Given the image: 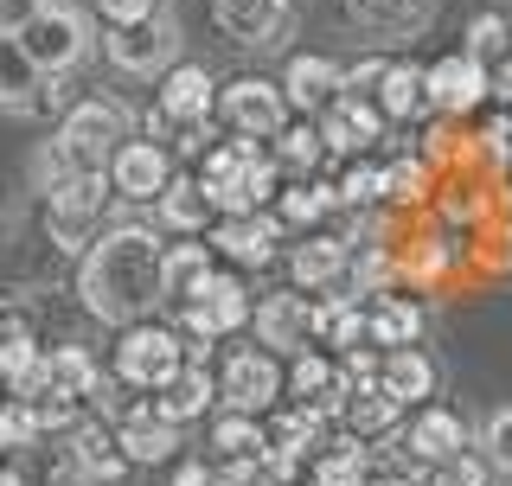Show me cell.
I'll return each mask as SVG.
<instances>
[{
    "instance_id": "obj_5",
    "label": "cell",
    "mask_w": 512,
    "mask_h": 486,
    "mask_svg": "<svg viewBox=\"0 0 512 486\" xmlns=\"http://www.w3.org/2000/svg\"><path fill=\"white\" fill-rule=\"evenodd\" d=\"M122 141H128V109L116 103V96H84V103L64 116V128H58V148L71 154V167H84V173H103Z\"/></svg>"
},
{
    "instance_id": "obj_10",
    "label": "cell",
    "mask_w": 512,
    "mask_h": 486,
    "mask_svg": "<svg viewBox=\"0 0 512 486\" xmlns=\"http://www.w3.org/2000/svg\"><path fill=\"white\" fill-rule=\"evenodd\" d=\"M103 180H109V199H122V205H154L160 192H167V180H173V154L160 148V141H135V135H128L122 148L109 154Z\"/></svg>"
},
{
    "instance_id": "obj_42",
    "label": "cell",
    "mask_w": 512,
    "mask_h": 486,
    "mask_svg": "<svg viewBox=\"0 0 512 486\" xmlns=\"http://www.w3.org/2000/svg\"><path fill=\"white\" fill-rule=\"evenodd\" d=\"M480 461H487L500 480H512V403L487 410V423H480Z\"/></svg>"
},
{
    "instance_id": "obj_55",
    "label": "cell",
    "mask_w": 512,
    "mask_h": 486,
    "mask_svg": "<svg viewBox=\"0 0 512 486\" xmlns=\"http://www.w3.org/2000/svg\"><path fill=\"white\" fill-rule=\"evenodd\" d=\"M212 486H224V480H212Z\"/></svg>"
},
{
    "instance_id": "obj_37",
    "label": "cell",
    "mask_w": 512,
    "mask_h": 486,
    "mask_svg": "<svg viewBox=\"0 0 512 486\" xmlns=\"http://www.w3.org/2000/svg\"><path fill=\"white\" fill-rule=\"evenodd\" d=\"M263 442H269L263 416H244V410H212V448H218L224 461H237V455H263Z\"/></svg>"
},
{
    "instance_id": "obj_40",
    "label": "cell",
    "mask_w": 512,
    "mask_h": 486,
    "mask_svg": "<svg viewBox=\"0 0 512 486\" xmlns=\"http://www.w3.org/2000/svg\"><path fill=\"white\" fill-rule=\"evenodd\" d=\"M448 263H455V237H410L404 250H397V269H404L410 282H436Z\"/></svg>"
},
{
    "instance_id": "obj_7",
    "label": "cell",
    "mask_w": 512,
    "mask_h": 486,
    "mask_svg": "<svg viewBox=\"0 0 512 486\" xmlns=\"http://www.w3.org/2000/svg\"><path fill=\"white\" fill-rule=\"evenodd\" d=\"M212 122L224 128V135H256V141H269V135L288 122V96H282V84H269V77H231V84H218Z\"/></svg>"
},
{
    "instance_id": "obj_31",
    "label": "cell",
    "mask_w": 512,
    "mask_h": 486,
    "mask_svg": "<svg viewBox=\"0 0 512 486\" xmlns=\"http://www.w3.org/2000/svg\"><path fill=\"white\" fill-rule=\"evenodd\" d=\"M372 103H378L384 122H416V116H429L423 64H391V71H384V84L372 90Z\"/></svg>"
},
{
    "instance_id": "obj_21",
    "label": "cell",
    "mask_w": 512,
    "mask_h": 486,
    "mask_svg": "<svg viewBox=\"0 0 512 486\" xmlns=\"http://www.w3.org/2000/svg\"><path fill=\"white\" fill-rule=\"evenodd\" d=\"M250 327H256V339H263L276 359L282 352H301L308 346V295H301V288L295 295H288V288L282 295H263V307L250 314Z\"/></svg>"
},
{
    "instance_id": "obj_22",
    "label": "cell",
    "mask_w": 512,
    "mask_h": 486,
    "mask_svg": "<svg viewBox=\"0 0 512 486\" xmlns=\"http://www.w3.org/2000/svg\"><path fill=\"white\" fill-rule=\"evenodd\" d=\"M423 327H429V314H423V301H410V295H378L365 307V346H378V352L416 346Z\"/></svg>"
},
{
    "instance_id": "obj_36",
    "label": "cell",
    "mask_w": 512,
    "mask_h": 486,
    "mask_svg": "<svg viewBox=\"0 0 512 486\" xmlns=\"http://www.w3.org/2000/svg\"><path fill=\"white\" fill-rule=\"evenodd\" d=\"M333 205H340V199H333L327 180H288V186L276 192V205H269V212H276L282 224H301V231H308V224H320Z\"/></svg>"
},
{
    "instance_id": "obj_26",
    "label": "cell",
    "mask_w": 512,
    "mask_h": 486,
    "mask_svg": "<svg viewBox=\"0 0 512 486\" xmlns=\"http://www.w3.org/2000/svg\"><path fill=\"white\" fill-rule=\"evenodd\" d=\"M308 346H340V352L365 346V307L333 288L327 301H314V307H308Z\"/></svg>"
},
{
    "instance_id": "obj_44",
    "label": "cell",
    "mask_w": 512,
    "mask_h": 486,
    "mask_svg": "<svg viewBox=\"0 0 512 486\" xmlns=\"http://www.w3.org/2000/svg\"><path fill=\"white\" fill-rule=\"evenodd\" d=\"M506 45H512V20H506V13H474V20H468V45H461V52L500 58Z\"/></svg>"
},
{
    "instance_id": "obj_15",
    "label": "cell",
    "mask_w": 512,
    "mask_h": 486,
    "mask_svg": "<svg viewBox=\"0 0 512 486\" xmlns=\"http://www.w3.org/2000/svg\"><path fill=\"white\" fill-rule=\"evenodd\" d=\"M116 448H122L128 467H160V461L180 455V423H167L154 403H135L116 423Z\"/></svg>"
},
{
    "instance_id": "obj_3",
    "label": "cell",
    "mask_w": 512,
    "mask_h": 486,
    "mask_svg": "<svg viewBox=\"0 0 512 486\" xmlns=\"http://www.w3.org/2000/svg\"><path fill=\"white\" fill-rule=\"evenodd\" d=\"M180 371H186V352H180V333L173 327L135 320V327L116 333V365H109L116 384H128V391H167Z\"/></svg>"
},
{
    "instance_id": "obj_2",
    "label": "cell",
    "mask_w": 512,
    "mask_h": 486,
    "mask_svg": "<svg viewBox=\"0 0 512 486\" xmlns=\"http://www.w3.org/2000/svg\"><path fill=\"white\" fill-rule=\"evenodd\" d=\"M13 39H20V52L32 58V71H39V77H64V71H77V64L90 58L96 32H90V20L71 7V0H45V7L13 32Z\"/></svg>"
},
{
    "instance_id": "obj_9",
    "label": "cell",
    "mask_w": 512,
    "mask_h": 486,
    "mask_svg": "<svg viewBox=\"0 0 512 486\" xmlns=\"http://www.w3.org/2000/svg\"><path fill=\"white\" fill-rule=\"evenodd\" d=\"M282 231L288 224L276 212H237V218H218L212 231H205V243L224 256V269H269L282 256Z\"/></svg>"
},
{
    "instance_id": "obj_8",
    "label": "cell",
    "mask_w": 512,
    "mask_h": 486,
    "mask_svg": "<svg viewBox=\"0 0 512 486\" xmlns=\"http://www.w3.org/2000/svg\"><path fill=\"white\" fill-rule=\"evenodd\" d=\"M103 52L122 77H160L167 64H180V32H173L167 13H154V20H135V26H109Z\"/></svg>"
},
{
    "instance_id": "obj_38",
    "label": "cell",
    "mask_w": 512,
    "mask_h": 486,
    "mask_svg": "<svg viewBox=\"0 0 512 486\" xmlns=\"http://www.w3.org/2000/svg\"><path fill=\"white\" fill-rule=\"evenodd\" d=\"M333 199H340V212H372V205H384V167L378 160H352L340 180H333Z\"/></svg>"
},
{
    "instance_id": "obj_16",
    "label": "cell",
    "mask_w": 512,
    "mask_h": 486,
    "mask_svg": "<svg viewBox=\"0 0 512 486\" xmlns=\"http://www.w3.org/2000/svg\"><path fill=\"white\" fill-rule=\"evenodd\" d=\"M340 90H346L340 58H320V52H295V58H288V77H282L288 109H301V116H320V109L340 103Z\"/></svg>"
},
{
    "instance_id": "obj_30",
    "label": "cell",
    "mask_w": 512,
    "mask_h": 486,
    "mask_svg": "<svg viewBox=\"0 0 512 486\" xmlns=\"http://www.w3.org/2000/svg\"><path fill=\"white\" fill-rule=\"evenodd\" d=\"M39 103H45V77L32 71V58L20 52L13 32H0V109L26 116V109H39Z\"/></svg>"
},
{
    "instance_id": "obj_28",
    "label": "cell",
    "mask_w": 512,
    "mask_h": 486,
    "mask_svg": "<svg viewBox=\"0 0 512 486\" xmlns=\"http://www.w3.org/2000/svg\"><path fill=\"white\" fill-rule=\"evenodd\" d=\"M378 384H384V397H397L404 410H416L429 391H436V365H429V352H416V346H397V352H384V365H378Z\"/></svg>"
},
{
    "instance_id": "obj_12",
    "label": "cell",
    "mask_w": 512,
    "mask_h": 486,
    "mask_svg": "<svg viewBox=\"0 0 512 486\" xmlns=\"http://www.w3.org/2000/svg\"><path fill=\"white\" fill-rule=\"evenodd\" d=\"M154 109L167 116V128L180 135V128H199V122H212V109H218V84H212V71L205 64H167L160 71V96H154Z\"/></svg>"
},
{
    "instance_id": "obj_4",
    "label": "cell",
    "mask_w": 512,
    "mask_h": 486,
    "mask_svg": "<svg viewBox=\"0 0 512 486\" xmlns=\"http://www.w3.org/2000/svg\"><path fill=\"white\" fill-rule=\"evenodd\" d=\"M103 205H109L103 173H64L58 186H45V237L58 250L84 256L96 243V231H103Z\"/></svg>"
},
{
    "instance_id": "obj_43",
    "label": "cell",
    "mask_w": 512,
    "mask_h": 486,
    "mask_svg": "<svg viewBox=\"0 0 512 486\" xmlns=\"http://www.w3.org/2000/svg\"><path fill=\"white\" fill-rule=\"evenodd\" d=\"M429 486H493V467L480 461V448H461V455L429 467Z\"/></svg>"
},
{
    "instance_id": "obj_50",
    "label": "cell",
    "mask_w": 512,
    "mask_h": 486,
    "mask_svg": "<svg viewBox=\"0 0 512 486\" xmlns=\"http://www.w3.org/2000/svg\"><path fill=\"white\" fill-rule=\"evenodd\" d=\"M218 480V467H205V461H180L173 467V486H212Z\"/></svg>"
},
{
    "instance_id": "obj_23",
    "label": "cell",
    "mask_w": 512,
    "mask_h": 486,
    "mask_svg": "<svg viewBox=\"0 0 512 486\" xmlns=\"http://www.w3.org/2000/svg\"><path fill=\"white\" fill-rule=\"evenodd\" d=\"M148 403L167 416V423H180V429H186V423H205V416L218 410V378H212L205 365H186L180 378H173L167 391H154Z\"/></svg>"
},
{
    "instance_id": "obj_24",
    "label": "cell",
    "mask_w": 512,
    "mask_h": 486,
    "mask_svg": "<svg viewBox=\"0 0 512 486\" xmlns=\"http://www.w3.org/2000/svg\"><path fill=\"white\" fill-rule=\"evenodd\" d=\"M186 301H199L205 314L218 320L224 339H231L237 327H250V314H256V307H250V288H244V275H237V269H205V282L192 288Z\"/></svg>"
},
{
    "instance_id": "obj_49",
    "label": "cell",
    "mask_w": 512,
    "mask_h": 486,
    "mask_svg": "<svg viewBox=\"0 0 512 486\" xmlns=\"http://www.w3.org/2000/svg\"><path fill=\"white\" fill-rule=\"evenodd\" d=\"M39 7H45V0H0V32H20Z\"/></svg>"
},
{
    "instance_id": "obj_32",
    "label": "cell",
    "mask_w": 512,
    "mask_h": 486,
    "mask_svg": "<svg viewBox=\"0 0 512 486\" xmlns=\"http://www.w3.org/2000/svg\"><path fill=\"white\" fill-rule=\"evenodd\" d=\"M96 378H103V365H96L84 346H52V352H45V391L84 403L96 391Z\"/></svg>"
},
{
    "instance_id": "obj_20",
    "label": "cell",
    "mask_w": 512,
    "mask_h": 486,
    "mask_svg": "<svg viewBox=\"0 0 512 486\" xmlns=\"http://www.w3.org/2000/svg\"><path fill=\"white\" fill-rule=\"evenodd\" d=\"M346 237H308L288 250V282L301 288V295H333V288L346 282Z\"/></svg>"
},
{
    "instance_id": "obj_27",
    "label": "cell",
    "mask_w": 512,
    "mask_h": 486,
    "mask_svg": "<svg viewBox=\"0 0 512 486\" xmlns=\"http://www.w3.org/2000/svg\"><path fill=\"white\" fill-rule=\"evenodd\" d=\"M340 423L359 435V442H384L391 429H404V403L384 397V384H352V397H346Z\"/></svg>"
},
{
    "instance_id": "obj_33",
    "label": "cell",
    "mask_w": 512,
    "mask_h": 486,
    "mask_svg": "<svg viewBox=\"0 0 512 486\" xmlns=\"http://www.w3.org/2000/svg\"><path fill=\"white\" fill-rule=\"evenodd\" d=\"M269 154H276L282 173H295V180H308V173L327 160V141H320L314 122H282L276 135H269Z\"/></svg>"
},
{
    "instance_id": "obj_11",
    "label": "cell",
    "mask_w": 512,
    "mask_h": 486,
    "mask_svg": "<svg viewBox=\"0 0 512 486\" xmlns=\"http://www.w3.org/2000/svg\"><path fill=\"white\" fill-rule=\"evenodd\" d=\"M423 84H429L436 116H468V109H480L493 96V71L474 52H442L436 64H423Z\"/></svg>"
},
{
    "instance_id": "obj_46",
    "label": "cell",
    "mask_w": 512,
    "mask_h": 486,
    "mask_svg": "<svg viewBox=\"0 0 512 486\" xmlns=\"http://www.w3.org/2000/svg\"><path fill=\"white\" fill-rule=\"evenodd\" d=\"M90 7H96L103 26H135V20H154L160 0H90Z\"/></svg>"
},
{
    "instance_id": "obj_39",
    "label": "cell",
    "mask_w": 512,
    "mask_h": 486,
    "mask_svg": "<svg viewBox=\"0 0 512 486\" xmlns=\"http://www.w3.org/2000/svg\"><path fill=\"white\" fill-rule=\"evenodd\" d=\"M173 333H180V352H186V365H205L212 359V346H218V320L205 314L199 301H180V314H173Z\"/></svg>"
},
{
    "instance_id": "obj_17",
    "label": "cell",
    "mask_w": 512,
    "mask_h": 486,
    "mask_svg": "<svg viewBox=\"0 0 512 486\" xmlns=\"http://www.w3.org/2000/svg\"><path fill=\"white\" fill-rule=\"evenodd\" d=\"M314 128H320V141H327V154H365V148L384 135V116H378L372 96H346V90H340V103L320 109Z\"/></svg>"
},
{
    "instance_id": "obj_13",
    "label": "cell",
    "mask_w": 512,
    "mask_h": 486,
    "mask_svg": "<svg viewBox=\"0 0 512 486\" xmlns=\"http://www.w3.org/2000/svg\"><path fill=\"white\" fill-rule=\"evenodd\" d=\"M212 26L224 32L231 45H276L288 26H295V0H212Z\"/></svg>"
},
{
    "instance_id": "obj_14",
    "label": "cell",
    "mask_w": 512,
    "mask_h": 486,
    "mask_svg": "<svg viewBox=\"0 0 512 486\" xmlns=\"http://www.w3.org/2000/svg\"><path fill=\"white\" fill-rule=\"evenodd\" d=\"M461 448H474L468 442V423H461L455 410H442V403H416V416L404 423V455L416 467H436L448 455H461Z\"/></svg>"
},
{
    "instance_id": "obj_48",
    "label": "cell",
    "mask_w": 512,
    "mask_h": 486,
    "mask_svg": "<svg viewBox=\"0 0 512 486\" xmlns=\"http://www.w3.org/2000/svg\"><path fill=\"white\" fill-rule=\"evenodd\" d=\"M487 71H493V103H500V109H512V45H506V52L487 64Z\"/></svg>"
},
{
    "instance_id": "obj_18",
    "label": "cell",
    "mask_w": 512,
    "mask_h": 486,
    "mask_svg": "<svg viewBox=\"0 0 512 486\" xmlns=\"http://www.w3.org/2000/svg\"><path fill=\"white\" fill-rule=\"evenodd\" d=\"M71 474L84 480V486H116L128 474V461H122V448H116V429L96 423V416H84V423L71 429Z\"/></svg>"
},
{
    "instance_id": "obj_25",
    "label": "cell",
    "mask_w": 512,
    "mask_h": 486,
    "mask_svg": "<svg viewBox=\"0 0 512 486\" xmlns=\"http://www.w3.org/2000/svg\"><path fill=\"white\" fill-rule=\"evenodd\" d=\"M154 205H160V224H167V231H180V237H205L218 224L212 199H205V186H199V173H173L167 192H160Z\"/></svg>"
},
{
    "instance_id": "obj_41",
    "label": "cell",
    "mask_w": 512,
    "mask_h": 486,
    "mask_svg": "<svg viewBox=\"0 0 512 486\" xmlns=\"http://www.w3.org/2000/svg\"><path fill=\"white\" fill-rule=\"evenodd\" d=\"M429 199V160L423 154H404L384 167V205H423Z\"/></svg>"
},
{
    "instance_id": "obj_34",
    "label": "cell",
    "mask_w": 512,
    "mask_h": 486,
    "mask_svg": "<svg viewBox=\"0 0 512 486\" xmlns=\"http://www.w3.org/2000/svg\"><path fill=\"white\" fill-rule=\"evenodd\" d=\"M205 269H212V243H199V237L167 243V256H160V288H167V301H186L192 288L205 282Z\"/></svg>"
},
{
    "instance_id": "obj_6",
    "label": "cell",
    "mask_w": 512,
    "mask_h": 486,
    "mask_svg": "<svg viewBox=\"0 0 512 486\" xmlns=\"http://www.w3.org/2000/svg\"><path fill=\"white\" fill-rule=\"evenodd\" d=\"M282 403V359L269 346H231L218 365V410L269 416Z\"/></svg>"
},
{
    "instance_id": "obj_47",
    "label": "cell",
    "mask_w": 512,
    "mask_h": 486,
    "mask_svg": "<svg viewBox=\"0 0 512 486\" xmlns=\"http://www.w3.org/2000/svg\"><path fill=\"white\" fill-rule=\"evenodd\" d=\"M384 71H391V58H365V64H352L346 71V96H372L384 84Z\"/></svg>"
},
{
    "instance_id": "obj_1",
    "label": "cell",
    "mask_w": 512,
    "mask_h": 486,
    "mask_svg": "<svg viewBox=\"0 0 512 486\" xmlns=\"http://www.w3.org/2000/svg\"><path fill=\"white\" fill-rule=\"evenodd\" d=\"M160 256H167V243H160L154 224H109V231H96V243L84 250V269H77V295L103 327H135V320H148L160 301H167V288H160Z\"/></svg>"
},
{
    "instance_id": "obj_29",
    "label": "cell",
    "mask_w": 512,
    "mask_h": 486,
    "mask_svg": "<svg viewBox=\"0 0 512 486\" xmlns=\"http://www.w3.org/2000/svg\"><path fill=\"white\" fill-rule=\"evenodd\" d=\"M0 384H7V397L45 391V352L32 346L26 327H0Z\"/></svg>"
},
{
    "instance_id": "obj_51",
    "label": "cell",
    "mask_w": 512,
    "mask_h": 486,
    "mask_svg": "<svg viewBox=\"0 0 512 486\" xmlns=\"http://www.w3.org/2000/svg\"><path fill=\"white\" fill-rule=\"evenodd\" d=\"M365 486H410V474H391V467H372V480Z\"/></svg>"
},
{
    "instance_id": "obj_45",
    "label": "cell",
    "mask_w": 512,
    "mask_h": 486,
    "mask_svg": "<svg viewBox=\"0 0 512 486\" xmlns=\"http://www.w3.org/2000/svg\"><path fill=\"white\" fill-rule=\"evenodd\" d=\"M26 442H39V416H32L26 397H7L0 403V448H26Z\"/></svg>"
},
{
    "instance_id": "obj_19",
    "label": "cell",
    "mask_w": 512,
    "mask_h": 486,
    "mask_svg": "<svg viewBox=\"0 0 512 486\" xmlns=\"http://www.w3.org/2000/svg\"><path fill=\"white\" fill-rule=\"evenodd\" d=\"M340 13L378 39H416L436 20V0H340Z\"/></svg>"
},
{
    "instance_id": "obj_35",
    "label": "cell",
    "mask_w": 512,
    "mask_h": 486,
    "mask_svg": "<svg viewBox=\"0 0 512 486\" xmlns=\"http://www.w3.org/2000/svg\"><path fill=\"white\" fill-rule=\"evenodd\" d=\"M333 384H340V365H333L327 352H314V346H301L295 359H288V371H282V391L295 403H320Z\"/></svg>"
},
{
    "instance_id": "obj_52",
    "label": "cell",
    "mask_w": 512,
    "mask_h": 486,
    "mask_svg": "<svg viewBox=\"0 0 512 486\" xmlns=\"http://www.w3.org/2000/svg\"><path fill=\"white\" fill-rule=\"evenodd\" d=\"M0 486H26L20 474H13V467H0Z\"/></svg>"
},
{
    "instance_id": "obj_54",
    "label": "cell",
    "mask_w": 512,
    "mask_h": 486,
    "mask_svg": "<svg viewBox=\"0 0 512 486\" xmlns=\"http://www.w3.org/2000/svg\"><path fill=\"white\" fill-rule=\"evenodd\" d=\"M506 263H512V224H506Z\"/></svg>"
},
{
    "instance_id": "obj_53",
    "label": "cell",
    "mask_w": 512,
    "mask_h": 486,
    "mask_svg": "<svg viewBox=\"0 0 512 486\" xmlns=\"http://www.w3.org/2000/svg\"><path fill=\"white\" fill-rule=\"evenodd\" d=\"M263 486H308V480H263Z\"/></svg>"
}]
</instances>
